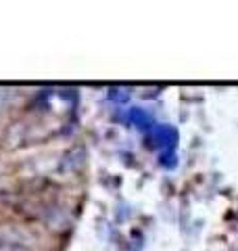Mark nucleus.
I'll return each instance as SVG.
<instances>
[{"label":"nucleus","mask_w":238,"mask_h":251,"mask_svg":"<svg viewBox=\"0 0 238 251\" xmlns=\"http://www.w3.org/2000/svg\"><path fill=\"white\" fill-rule=\"evenodd\" d=\"M155 136H157V140H161V145H165V147H173V143L178 140L176 130L169 128V126H161V128H157Z\"/></svg>","instance_id":"1"}]
</instances>
